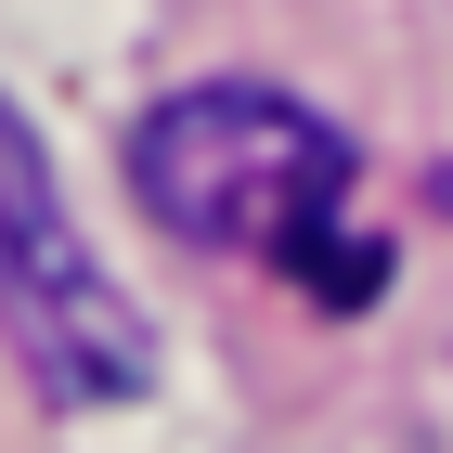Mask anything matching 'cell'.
<instances>
[{
  "label": "cell",
  "instance_id": "cell-1",
  "mask_svg": "<svg viewBox=\"0 0 453 453\" xmlns=\"http://www.w3.org/2000/svg\"><path fill=\"white\" fill-rule=\"evenodd\" d=\"M130 195L181 246L220 259H285L311 298H376V246H337L349 208V130H324L298 91L259 78H195L130 130Z\"/></svg>",
  "mask_w": 453,
  "mask_h": 453
},
{
  "label": "cell",
  "instance_id": "cell-2",
  "mask_svg": "<svg viewBox=\"0 0 453 453\" xmlns=\"http://www.w3.org/2000/svg\"><path fill=\"white\" fill-rule=\"evenodd\" d=\"M0 337H13L27 388L65 402V415H104V402L156 388V324L91 259L65 181H52V156H39V130L13 104H0Z\"/></svg>",
  "mask_w": 453,
  "mask_h": 453
}]
</instances>
